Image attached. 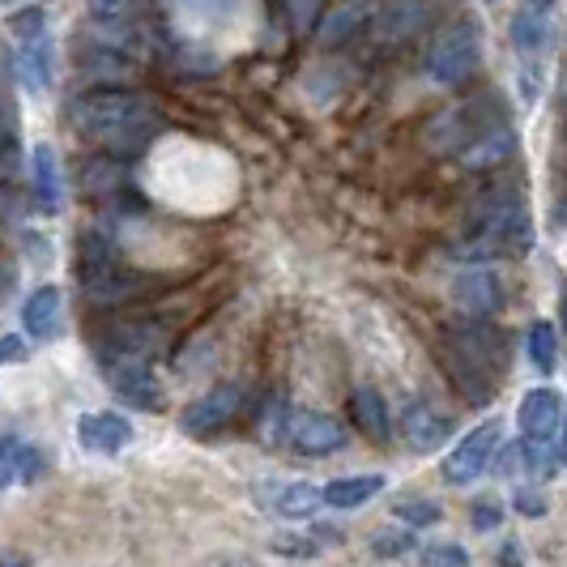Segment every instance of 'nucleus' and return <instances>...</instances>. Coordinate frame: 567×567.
I'll use <instances>...</instances> for the list:
<instances>
[{
    "mask_svg": "<svg viewBox=\"0 0 567 567\" xmlns=\"http://www.w3.org/2000/svg\"><path fill=\"white\" fill-rule=\"evenodd\" d=\"M426 142L440 154H453L461 167H495L512 154V124L495 99H474L456 103L444 115L431 120Z\"/></svg>",
    "mask_w": 567,
    "mask_h": 567,
    "instance_id": "1",
    "label": "nucleus"
},
{
    "mask_svg": "<svg viewBox=\"0 0 567 567\" xmlns=\"http://www.w3.org/2000/svg\"><path fill=\"white\" fill-rule=\"evenodd\" d=\"M69 124L82 137L107 145V150H142L163 128L158 112L145 99L124 94V90H90V94H78L69 103Z\"/></svg>",
    "mask_w": 567,
    "mask_h": 567,
    "instance_id": "2",
    "label": "nucleus"
},
{
    "mask_svg": "<svg viewBox=\"0 0 567 567\" xmlns=\"http://www.w3.org/2000/svg\"><path fill=\"white\" fill-rule=\"evenodd\" d=\"M534 248V214L516 193H486L483 205L474 209L470 230L461 239V252L478 260H504V256H525Z\"/></svg>",
    "mask_w": 567,
    "mask_h": 567,
    "instance_id": "3",
    "label": "nucleus"
},
{
    "mask_svg": "<svg viewBox=\"0 0 567 567\" xmlns=\"http://www.w3.org/2000/svg\"><path fill=\"white\" fill-rule=\"evenodd\" d=\"M483 69V39L470 22H456L449 27L435 43H431V56H426V73L444 85H465L474 73Z\"/></svg>",
    "mask_w": 567,
    "mask_h": 567,
    "instance_id": "4",
    "label": "nucleus"
},
{
    "mask_svg": "<svg viewBox=\"0 0 567 567\" xmlns=\"http://www.w3.org/2000/svg\"><path fill=\"white\" fill-rule=\"evenodd\" d=\"M559 30V0H520L512 9V48L525 60H538Z\"/></svg>",
    "mask_w": 567,
    "mask_h": 567,
    "instance_id": "5",
    "label": "nucleus"
},
{
    "mask_svg": "<svg viewBox=\"0 0 567 567\" xmlns=\"http://www.w3.org/2000/svg\"><path fill=\"white\" fill-rule=\"evenodd\" d=\"M103 371H107L112 389L124 401H133L142 410H163V384H158V375L150 368V359H142V354H112L107 350Z\"/></svg>",
    "mask_w": 567,
    "mask_h": 567,
    "instance_id": "6",
    "label": "nucleus"
},
{
    "mask_svg": "<svg viewBox=\"0 0 567 567\" xmlns=\"http://www.w3.org/2000/svg\"><path fill=\"white\" fill-rule=\"evenodd\" d=\"M499 435H504L499 419L478 423L470 435H461V444H456L453 453H449V461H444V478L456 486L483 478L486 470H491V456H495V449H499Z\"/></svg>",
    "mask_w": 567,
    "mask_h": 567,
    "instance_id": "7",
    "label": "nucleus"
},
{
    "mask_svg": "<svg viewBox=\"0 0 567 567\" xmlns=\"http://www.w3.org/2000/svg\"><path fill=\"white\" fill-rule=\"evenodd\" d=\"M282 435L286 444L303 456H329L346 444V426L333 414H320V410H295V414H286Z\"/></svg>",
    "mask_w": 567,
    "mask_h": 567,
    "instance_id": "8",
    "label": "nucleus"
},
{
    "mask_svg": "<svg viewBox=\"0 0 567 567\" xmlns=\"http://www.w3.org/2000/svg\"><path fill=\"white\" fill-rule=\"evenodd\" d=\"M564 419H567V405L555 389H529L525 401H520V410H516L520 435H525L529 444H542V449L555 444V435H559Z\"/></svg>",
    "mask_w": 567,
    "mask_h": 567,
    "instance_id": "9",
    "label": "nucleus"
},
{
    "mask_svg": "<svg viewBox=\"0 0 567 567\" xmlns=\"http://www.w3.org/2000/svg\"><path fill=\"white\" fill-rule=\"evenodd\" d=\"M239 405H244V393L235 384H218V389H209L205 398H197L179 414V431L184 435H214V431L230 426Z\"/></svg>",
    "mask_w": 567,
    "mask_h": 567,
    "instance_id": "10",
    "label": "nucleus"
},
{
    "mask_svg": "<svg viewBox=\"0 0 567 567\" xmlns=\"http://www.w3.org/2000/svg\"><path fill=\"white\" fill-rule=\"evenodd\" d=\"M78 440H82L85 453L115 456L133 444V423L115 410H99V414H82L78 419Z\"/></svg>",
    "mask_w": 567,
    "mask_h": 567,
    "instance_id": "11",
    "label": "nucleus"
},
{
    "mask_svg": "<svg viewBox=\"0 0 567 567\" xmlns=\"http://www.w3.org/2000/svg\"><path fill=\"white\" fill-rule=\"evenodd\" d=\"M456 303L474 316H495L504 308V286L491 269H470L456 278Z\"/></svg>",
    "mask_w": 567,
    "mask_h": 567,
    "instance_id": "12",
    "label": "nucleus"
},
{
    "mask_svg": "<svg viewBox=\"0 0 567 567\" xmlns=\"http://www.w3.org/2000/svg\"><path fill=\"white\" fill-rule=\"evenodd\" d=\"M60 308H64V299H60L56 286L30 290V299L22 303V329L34 341H52L60 333Z\"/></svg>",
    "mask_w": 567,
    "mask_h": 567,
    "instance_id": "13",
    "label": "nucleus"
},
{
    "mask_svg": "<svg viewBox=\"0 0 567 567\" xmlns=\"http://www.w3.org/2000/svg\"><path fill=\"white\" fill-rule=\"evenodd\" d=\"M52 73H56V52H52V39L39 34V39H22L18 48V82L27 85L30 94L48 90L52 85Z\"/></svg>",
    "mask_w": 567,
    "mask_h": 567,
    "instance_id": "14",
    "label": "nucleus"
},
{
    "mask_svg": "<svg viewBox=\"0 0 567 567\" xmlns=\"http://www.w3.org/2000/svg\"><path fill=\"white\" fill-rule=\"evenodd\" d=\"M260 495H269V508L286 516V520H308L324 508V495L312 483H278V486H260Z\"/></svg>",
    "mask_w": 567,
    "mask_h": 567,
    "instance_id": "15",
    "label": "nucleus"
},
{
    "mask_svg": "<svg viewBox=\"0 0 567 567\" xmlns=\"http://www.w3.org/2000/svg\"><path fill=\"white\" fill-rule=\"evenodd\" d=\"M405 435H410V444L419 449V453H431V449H440L449 435H453V426H449V419L444 414H435L426 401H414L410 410H405Z\"/></svg>",
    "mask_w": 567,
    "mask_h": 567,
    "instance_id": "16",
    "label": "nucleus"
},
{
    "mask_svg": "<svg viewBox=\"0 0 567 567\" xmlns=\"http://www.w3.org/2000/svg\"><path fill=\"white\" fill-rule=\"evenodd\" d=\"M380 491H384V478H380V474H354V478H333L320 495H324L329 508H363Z\"/></svg>",
    "mask_w": 567,
    "mask_h": 567,
    "instance_id": "17",
    "label": "nucleus"
},
{
    "mask_svg": "<svg viewBox=\"0 0 567 567\" xmlns=\"http://www.w3.org/2000/svg\"><path fill=\"white\" fill-rule=\"evenodd\" d=\"M350 414H354V426L371 435V440H389V401L380 398L375 389H354V398H350Z\"/></svg>",
    "mask_w": 567,
    "mask_h": 567,
    "instance_id": "18",
    "label": "nucleus"
},
{
    "mask_svg": "<svg viewBox=\"0 0 567 567\" xmlns=\"http://www.w3.org/2000/svg\"><path fill=\"white\" fill-rule=\"evenodd\" d=\"M30 175H34V197L43 209H56L60 205V163L52 145H34L30 154Z\"/></svg>",
    "mask_w": 567,
    "mask_h": 567,
    "instance_id": "19",
    "label": "nucleus"
},
{
    "mask_svg": "<svg viewBox=\"0 0 567 567\" xmlns=\"http://www.w3.org/2000/svg\"><path fill=\"white\" fill-rule=\"evenodd\" d=\"M525 354L538 371H555L559 363V329L550 320H534L525 333Z\"/></svg>",
    "mask_w": 567,
    "mask_h": 567,
    "instance_id": "20",
    "label": "nucleus"
},
{
    "mask_svg": "<svg viewBox=\"0 0 567 567\" xmlns=\"http://www.w3.org/2000/svg\"><path fill=\"white\" fill-rule=\"evenodd\" d=\"M359 22H363V13H359V9H338V13H329V18H324V30H320V39L333 48V43H341V39H350Z\"/></svg>",
    "mask_w": 567,
    "mask_h": 567,
    "instance_id": "21",
    "label": "nucleus"
},
{
    "mask_svg": "<svg viewBox=\"0 0 567 567\" xmlns=\"http://www.w3.org/2000/svg\"><path fill=\"white\" fill-rule=\"evenodd\" d=\"M9 30H13L18 39H39V34H48V13H43L39 4H30V9L9 18Z\"/></svg>",
    "mask_w": 567,
    "mask_h": 567,
    "instance_id": "22",
    "label": "nucleus"
},
{
    "mask_svg": "<svg viewBox=\"0 0 567 567\" xmlns=\"http://www.w3.org/2000/svg\"><path fill=\"white\" fill-rule=\"evenodd\" d=\"M398 516L405 525L423 529V525H435V520H440V508H435L431 499H405V504H398Z\"/></svg>",
    "mask_w": 567,
    "mask_h": 567,
    "instance_id": "23",
    "label": "nucleus"
},
{
    "mask_svg": "<svg viewBox=\"0 0 567 567\" xmlns=\"http://www.w3.org/2000/svg\"><path fill=\"white\" fill-rule=\"evenodd\" d=\"M375 555H389V559H398V555H405L410 546H414V538L405 534V529H375Z\"/></svg>",
    "mask_w": 567,
    "mask_h": 567,
    "instance_id": "24",
    "label": "nucleus"
},
{
    "mask_svg": "<svg viewBox=\"0 0 567 567\" xmlns=\"http://www.w3.org/2000/svg\"><path fill=\"white\" fill-rule=\"evenodd\" d=\"M18 449H22V440L0 435V491L9 483H18Z\"/></svg>",
    "mask_w": 567,
    "mask_h": 567,
    "instance_id": "25",
    "label": "nucleus"
},
{
    "mask_svg": "<svg viewBox=\"0 0 567 567\" xmlns=\"http://www.w3.org/2000/svg\"><path fill=\"white\" fill-rule=\"evenodd\" d=\"M423 564H470V555L456 542H444V546H423Z\"/></svg>",
    "mask_w": 567,
    "mask_h": 567,
    "instance_id": "26",
    "label": "nucleus"
},
{
    "mask_svg": "<svg viewBox=\"0 0 567 567\" xmlns=\"http://www.w3.org/2000/svg\"><path fill=\"white\" fill-rule=\"evenodd\" d=\"M39 474H43V456L34 453L30 444H22L18 449V483H34Z\"/></svg>",
    "mask_w": 567,
    "mask_h": 567,
    "instance_id": "27",
    "label": "nucleus"
},
{
    "mask_svg": "<svg viewBox=\"0 0 567 567\" xmlns=\"http://www.w3.org/2000/svg\"><path fill=\"white\" fill-rule=\"evenodd\" d=\"M499 520H504L499 499H478V508H474V525H478V529H495Z\"/></svg>",
    "mask_w": 567,
    "mask_h": 567,
    "instance_id": "28",
    "label": "nucleus"
},
{
    "mask_svg": "<svg viewBox=\"0 0 567 567\" xmlns=\"http://www.w3.org/2000/svg\"><path fill=\"white\" fill-rule=\"evenodd\" d=\"M286 9H290V18H295V27H299V30L312 27L316 0H286Z\"/></svg>",
    "mask_w": 567,
    "mask_h": 567,
    "instance_id": "29",
    "label": "nucleus"
},
{
    "mask_svg": "<svg viewBox=\"0 0 567 567\" xmlns=\"http://www.w3.org/2000/svg\"><path fill=\"white\" fill-rule=\"evenodd\" d=\"M516 512L542 516V512H546V504H542V495H534V491H516Z\"/></svg>",
    "mask_w": 567,
    "mask_h": 567,
    "instance_id": "30",
    "label": "nucleus"
},
{
    "mask_svg": "<svg viewBox=\"0 0 567 567\" xmlns=\"http://www.w3.org/2000/svg\"><path fill=\"white\" fill-rule=\"evenodd\" d=\"M124 4H128V0H90V9H94V13H103V18H112V13H120Z\"/></svg>",
    "mask_w": 567,
    "mask_h": 567,
    "instance_id": "31",
    "label": "nucleus"
},
{
    "mask_svg": "<svg viewBox=\"0 0 567 567\" xmlns=\"http://www.w3.org/2000/svg\"><path fill=\"white\" fill-rule=\"evenodd\" d=\"M4 359H22V341L18 338L4 341V346H0V363H4Z\"/></svg>",
    "mask_w": 567,
    "mask_h": 567,
    "instance_id": "32",
    "label": "nucleus"
},
{
    "mask_svg": "<svg viewBox=\"0 0 567 567\" xmlns=\"http://www.w3.org/2000/svg\"><path fill=\"white\" fill-rule=\"evenodd\" d=\"M564 103H567V69H564Z\"/></svg>",
    "mask_w": 567,
    "mask_h": 567,
    "instance_id": "33",
    "label": "nucleus"
},
{
    "mask_svg": "<svg viewBox=\"0 0 567 567\" xmlns=\"http://www.w3.org/2000/svg\"><path fill=\"white\" fill-rule=\"evenodd\" d=\"M564 324H567V299H564Z\"/></svg>",
    "mask_w": 567,
    "mask_h": 567,
    "instance_id": "34",
    "label": "nucleus"
},
{
    "mask_svg": "<svg viewBox=\"0 0 567 567\" xmlns=\"http://www.w3.org/2000/svg\"><path fill=\"white\" fill-rule=\"evenodd\" d=\"M564 456H567V440H564Z\"/></svg>",
    "mask_w": 567,
    "mask_h": 567,
    "instance_id": "35",
    "label": "nucleus"
},
{
    "mask_svg": "<svg viewBox=\"0 0 567 567\" xmlns=\"http://www.w3.org/2000/svg\"><path fill=\"white\" fill-rule=\"evenodd\" d=\"M0 4H9V0H0Z\"/></svg>",
    "mask_w": 567,
    "mask_h": 567,
    "instance_id": "36",
    "label": "nucleus"
}]
</instances>
